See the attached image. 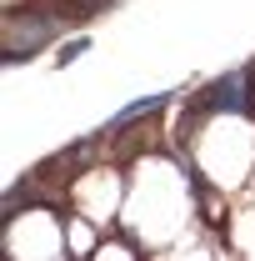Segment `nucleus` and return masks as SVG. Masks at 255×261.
<instances>
[{
	"label": "nucleus",
	"instance_id": "nucleus-1",
	"mask_svg": "<svg viewBox=\"0 0 255 261\" xmlns=\"http://www.w3.org/2000/svg\"><path fill=\"white\" fill-rule=\"evenodd\" d=\"M240 86H245V75H225V81H215L210 96H205V111H245Z\"/></svg>",
	"mask_w": 255,
	"mask_h": 261
},
{
	"label": "nucleus",
	"instance_id": "nucleus-2",
	"mask_svg": "<svg viewBox=\"0 0 255 261\" xmlns=\"http://www.w3.org/2000/svg\"><path fill=\"white\" fill-rule=\"evenodd\" d=\"M165 100H170L165 91H160V96H145V100H130L125 111H115V116H110V126H105V130H120L125 121H140V116H150V111H160Z\"/></svg>",
	"mask_w": 255,
	"mask_h": 261
},
{
	"label": "nucleus",
	"instance_id": "nucleus-3",
	"mask_svg": "<svg viewBox=\"0 0 255 261\" xmlns=\"http://www.w3.org/2000/svg\"><path fill=\"white\" fill-rule=\"evenodd\" d=\"M80 50H85V40H70V45H60V61H75Z\"/></svg>",
	"mask_w": 255,
	"mask_h": 261
}]
</instances>
